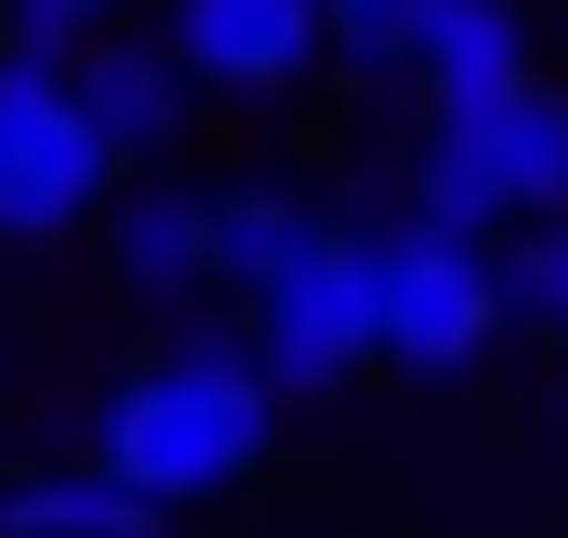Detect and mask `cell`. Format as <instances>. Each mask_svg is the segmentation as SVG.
Returning <instances> with one entry per match:
<instances>
[{
  "mask_svg": "<svg viewBox=\"0 0 568 538\" xmlns=\"http://www.w3.org/2000/svg\"><path fill=\"white\" fill-rule=\"evenodd\" d=\"M255 449H270V374H255V344H240V329H180L165 359L120 374L105 449H90V464H105L135 509H195V494H240V479H255Z\"/></svg>",
  "mask_w": 568,
  "mask_h": 538,
  "instance_id": "6da1fadb",
  "label": "cell"
},
{
  "mask_svg": "<svg viewBox=\"0 0 568 538\" xmlns=\"http://www.w3.org/2000/svg\"><path fill=\"white\" fill-rule=\"evenodd\" d=\"M105 180H120V150L75 105V45L0 30V255H45V240L105 225Z\"/></svg>",
  "mask_w": 568,
  "mask_h": 538,
  "instance_id": "7a4b0ae2",
  "label": "cell"
},
{
  "mask_svg": "<svg viewBox=\"0 0 568 538\" xmlns=\"http://www.w3.org/2000/svg\"><path fill=\"white\" fill-rule=\"evenodd\" d=\"M568 210V90H479V105H434V135H419V225H464V240H494V225H554Z\"/></svg>",
  "mask_w": 568,
  "mask_h": 538,
  "instance_id": "3957f363",
  "label": "cell"
},
{
  "mask_svg": "<svg viewBox=\"0 0 568 538\" xmlns=\"http://www.w3.org/2000/svg\"><path fill=\"white\" fill-rule=\"evenodd\" d=\"M509 344V255L464 225H374V359L464 389V374Z\"/></svg>",
  "mask_w": 568,
  "mask_h": 538,
  "instance_id": "277c9868",
  "label": "cell"
},
{
  "mask_svg": "<svg viewBox=\"0 0 568 538\" xmlns=\"http://www.w3.org/2000/svg\"><path fill=\"white\" fill-rule=\"evenodd\" d=\"M255 374H270V404L284 389H344V374H374V225H329L284 284H255Z\"/></svg>",
  "mask_w": 568,
  "mask_h": 538,
  "instance_id": "5b68a950",
  "label": "cell"
},
{
  "mask_svg": "<svg viewBox=\"0 0 568 538\" xmlns=\"http://www.w3.org/2000/svg\"><path fill=\"white\" fill-rule=\"evenodd\" d=\"M165 60L195 75V105H284V90L329 60V16L314 0H165Z\"/></svg>",
  "mask_w": 568,
  "mask_h": 538,
  "instance_id": "8992f818",
  "label": "cell"
},
{
  "mask_svg": "<svg viewBox=\"0 0 568 538\" xmlns=\"http://www.w3.org/2000/svg\"><path fill=\"white\" fill-rule=\"evenodd\" d=\"M389 75L419 90V105H479V90H524V75H539V45H524V0H404Z\"/></svg>",
  "mask_w": 568,
  "mask_h": 538,
  "instance_id": "52a82bcc",
  "label": "cell"
},
{
  "mask_svg": "<svg viewBox=\"0 0 568 538\" xmlns=\"http://www.w3.org/2000/svg\"><path fill=\"white\" fill-rule=\"evenodd\" d=\"M75 105H90V135L120 150V165H150V150H180V120H195V75L165 60V30H90V60H75Z\"/></svg>",
  "mask_w": 568,
  "mask_h": 538,
  "instance_id": "ba28073f",
  "label": "cell"
},
{
  "mask_svg": "<svg viewBox=\"0 0 568 538\" xmlns=\"http://www.w3.org/2000/svg\"><path fill=\"white\" fill-rule=\"evenodd\" d=\"M314 240H329V210H314L300 180H225V195H210V284H225V300L284 284Z\"/></svg>",
  "mask_w": 568,
  "mask_h": 538,
  "instance_id": "9c48e42d",
  "label": "cell"
},
{
  "mask_svg": "<svg viewBox=\"0 0 568 538\" xmlns=\"http://www.w3.org/2000/svg\"><path fill=\"white\" fill-rule=\"evenodd\" d=\"M105 270L135 284V300H195V284H210V195H180V180L135 195V210L105 225Z\"/></svg>",
  "mask_w": 568,
  "mask_h": 538,
  "instance_id": "30bf717a",
  "label": "cell"
},
{
  "mask_svg": "<svg viewBox=\"0 0 568 538\" xmlns=\"http://www.w3.org/2000/svg\"><path fill=\"white\" fill-rule=\"evenodd\" d=\"M150 524H165V509H135L105 464H45V479L0 494V538H150Z\"/></svg>",
  "mask_w": 568,
  "mask_h": 538,
  "instance_id": "8fae6325",
  "label": "cell"
},
{
  "mask_svg": "<svg viewBox=\"0 0 568 538\" xmlns=\"http://www.w3.org/2000/svg\"><path fill=\"white\" fill-rule=\"evenodd\" d=\"M509 314H539V329H568V210L539 240H524V270H509Z\"/></svg>",
  "mask_w": 568,
  "mask_h": 538,
  "instance_id": "7c38bea8",
  "label": "cell"
},
{
  "mask_svg": "<svg viewBox=\"0 0 568 538\" xmlns=\"http://www.w3.org/2000/svg\"><path fill=\"white\" fill-rule=\"evenodd\" d=\"M314 16L344 30V60H374V75H389V30H404V0H314Z\"/></svg>",
  "mask_w": 568,
  "mask_h": 538,
  "instance_id": "4fadbf2b",
  "label": "cell"
},
{
  "mask_svg": "<svg viewBox=\"0 0 568 538\" xmlns=\"http://www.w3.org/2000/svg\"><path fill=\"white\" fill-rule=\"evenodd\" d=\"M30 45H75V30H120V0H0Z\"/></svg>",
  "mask_w": 568,
  "mask_h": 538,
  "instance_id": "5bb4252c",
  "label": "cell"
}]
</instances>
